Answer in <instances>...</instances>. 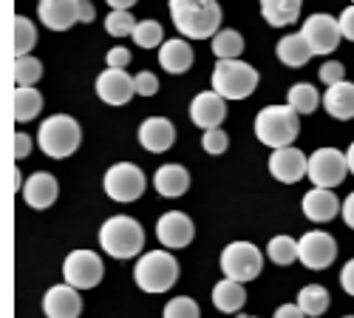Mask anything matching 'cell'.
<instances>
[{
    "mask_svg": "<svg viewBox=\"0 0 354 318\" xmlns=\"http://www.w3.org/2000/svg\"><path fill=\"white\" fill-rule=\"evenodd\" d=\"M170 17L187 40H213L221 32V6L216 0H173Z\"/></svg>",
    "mask_w": 354,
    "mask_h": 318,
    "instance_id": "1",
    "label": "cell"
},
{
    "mask_svg": "<svg viewBox=\"0 0 354 318\" xmlns=\"http://www.w3.org/2000/svg\"><path fill=\"white\" fill-rule=\"evenodd\" d=\"M301 134V117L289 105H267L255 117V136L270 145L272 151L292 148V142Z\"/></svg>",
    "mask_w": 354,
    "mask_h": 318,
    "instance_id": "2",
    "label": "cell"
},
{
    "mask_svg": "<svg viewBox=\"0 0 354 318\" xmlns=\"http://www.w3.org/2000/svg\"><path fill=\"white\" fill-rule=\"evenodd\" d=\"M136 287L145 293H167L170 287L179 281V262L170 250H151L145 253L133 267Z\"/></svg>",
    "mask_w": 354,
    "mask_h": 318,
    "instance_id": "3",
    "label": "cell"
},
{
    "mask_svg": "<svg viewBox=\"0 0 354 318\" xmlns=\"http://www.w3.org/2000/svg\"><path fill=\"white\" fill-rule=\"evenodd\" d=\"M100 247L113 258H133L145 247V230L133 216H111L100 227Z\"/></svg>",
    "mask_w": 354,
    "mask_h": 318,
    "instance_id": "4",
    "label": "cell"
},
{
    "mask_svg": "<svg viewBox=\"0 0 354 318\" xmlns=\"http://www.w3.org/2000/svg\"><path fill=\"white\" fill-rule=\"evenodd\" d=\"M80 139H82L80 123L74 117H68V114H54V117H48L37 131V145L51 159L71 157L80 148Z\"/></svg>",
    "mask_w": 354,
    "mask_h": 318,
    "instance_id": "5",
    "label": "cell"
},
{
    "mask_svg": "<svg viewBox=\"0 0 354 318\" xmlns=\"http://www.w3.org/2000/svg\"><path fill=\"white\" fill-rule=\"evenodd\" d=\"M258 89V71L244 60H218L213 69V91L224 100H247Z\"/></svg>",
    "mask_w": 354,
    "mask_h": 318,
    "instance_id": "6",
    "label": "cell"
},
{
    "mask_svg": "<svg viewBox=\"0 0 354 318\" xmlns=\"http://www.w3.org/2000/svg\"><path fill=\"white\" fill-rule=\"evenodd\" d=\"M221 273L224 279L230 281H239V284H247L252 279L261 276V267H263V256L261 250L252 245V242H232L221 250Z\"/></svg>",
    "mask_w": 354,
    "mask_h": 318,
    "instance_id": "7",
    "label": "cell"
},
{
    "mask_svg": "<svg viewBox=\"0 0 354 318\" xmlns=\"http://www.w3.org/2000/svg\"><path fill=\"white\" fill-rule=\"evenodd\" d=\"M145 185H147L145 173L133 162H116V165H111L105 170V179H102L105 193L113 202H122V205H128V202H136L145 193Z\"/></svg>",
    "mask_w": 354,
    "mask_h": 318,
    "instance_id": "8",
    "label": "cell"
},
{
    "mask_svg": "<svg viewBox=\"0 0 354 318\" xmlns=\"http://www.w3.org/2000/svg\"><path fill=\"white\" fill-rule=\"evenodd\" d=\"M346 173H348V159L337 148H317L315 154H309V177L306 179L315 188L332 191L340 182H346Z\"/></svg>",
    "mask_w": 354,
    "mask_h": 318,
    "instance_id": "9",
    "label": "cell"
},
{
    "mask_svg": "<svg viewBox=\"0 0 354 318\" xmlns=\"http://www.w3.org/2000/svg\"><path fill=\"white\" fill-rule=\"evenodd\" d=\"M102 258L94 253V250H71L63 262V276H66V284H71L74 290H91L102 281Z\"/></svg>",
    "mask_w": 354,
    "mask_h": 318,
    "instance_id": "10",
    "label": "cell"
},
{
    "mask_svg": "<svg viewBox=\"0 0 354 318\" xmlns=\"http://www.w3.org/2000/svg\"><path fill=\"white\" fill-rule=\"evenodd\" d=\"M337 258V242L326 230H309L298 239V262L309 270H326Z\"/></svg>",
    "mask_w": 354,
    "mask_h": 318,
    "instance_id": "11",
    "label": "cell"
},
{
    "mask_svg": "<svg viewBox=\"0 0 354 318\" xmlns=\"http://www.w3.org/2000/svg\"><path fill=\"white\" fill-rule=\"evenodd\" d=\"M304 40L309 43L312 54H332L337 46H340V20H335L332 15H312L309 20H304V28H301Z\"/></svg>",
    "mask_w": 354,
    "mask_h": 318,
    "instance_id": "12",
    "label": "cell"
},
{
    "mask_svg": "<svg viewBox=\"0 0 354 318\" xmlns=\"http://www.w3.org/2000/svg\"><path fill=\"white\" fill-rule=\"evenodd\" d=\"M193 236H196V224H193V219H190L187 213H182V211H167V213H162L159 222H156V239H159V245L167 247V250H182V247H187V245L193 242Z\"/></svg>",
    "mask_w": 354,
    "mask_h": 318,
    "instance_id": "13",
    "label": "cell"
},
{
    "mask_svg": "<svg viewBox=\"0 0 354 318\" xmlns=\"http://www.w3.org/2000/svg\"><path fill=\"white\" fill-rule=\"evenodd\" d=\"M270 173L283 182V185H295L301 182L304 177H309V157L298 148H281V151H272L270 157Z\"/></svg>",
    "mask_w": 354,
    "mask_h": 318,
    "instance_id": "14",
    "label": "cell"
},
{
    "mask_svg": "<svg viewBox=\"0 0 354 318\" xmlns=\"http://www.w3.org/2000/svg\"><path fill=\"white\" fill-rule=\"evenodd\" d=\"M97 94L102 103L108 105H125L131 103V97L136 94V80L128 71L120 69H105L97 77Z\"/></svg>",
    "mask_w": 354,
    "mask_h": 318,
    "instance_id": "15",
    "label": "cell"
},
{
    "mask_svg": "<svg viewBox=\"0 0 354 318\" xmlns=\"http://www.w3.org/2000/svg\"><path fill=\"white\" fill-rule=\"evenodd\" d=\"M190 120L201 131H216L227 120V100L218 97L216 91H201L190 103Z\"/></svg>",
    "mask_w": 354,
    "mask_h": 318,
    "instance_id": "16",
    "label": "cell"
},
{
    "mask_svg": "<svg viewBox=\"0 0 354 318\" xmlns=\"http://www.w3.org/2000/svg\"><path fill=\"white\" fill-rule=\"evenodd\" d=\"M43 312L46 318H80L82 312L80 290H74L71 284H54L43 299Z\"/></svg>",
    "mask_w": 354,
    "mask_h": 318,
    "instance_id": "17",
    "label": "cell"
},
{
    "mask_svg": "<svg viewBox=\"0 0 354 318\" xmlns=\"http://www.w3.org/2000/svg\"><path fill=\"white\" fill-rule=\"evenodd\" d=\"M176 142V128L167 117H147L139 125V145L151 154H165Z\"/></svg>",
    "mask_w": 354,
    "mask_h": 318,
    "instance_id": "18",
    "label": "cell"
},
{
    "mask_svg": "<svg viewBox=\"0 0 354 318\" xmlns=\"http://www.w3.org/2000/svg\"><path fill=\"white\" fill-rule=\"evenodd\" d=\"M57 193H60V185H57V179L51 177V173H46V170L32 173V177L26 179V185H23V199H26V205H28V208H35V211H46V208H51L54 202H57Z\"/></svg>",
    "mask_w": 354,
    "mask_h": 318,
    "instance_id": "19",
    "label": "cell"
},
{
    "mask_svg": "<svg viewBox=\"0 0 354 318\" xmlns=\"http://www.w3.org/2000/svg\"><path fill=\"white\" fill-rule=\"evenodd\" d=\"M37 17L51 32H68L74 23H80L77 0H43L37 6Z\"/></svg>",
    "mask_w": 354,
    "mask_h": 318,
    "instance_id": "20",
    "label": "cell"
},
{
    "mask_svg": "<svg viewBox=\"0 0 354 318\" xmlns=\"http://www.w3.org/2000/svg\"><path fill=\"white\" fill-rule=\"evenodd\" d=\"M153 188H156V193L165 196V199H179V196H185L187 188H190V173H187V168H182V165L167 162V165H162V168L153 173Z\"/></svg>",
    "mask_w": 354,
    "mask_h": 318,
    "instance_id": "21",
    "label": "cell"
},
{
    "mask_svg": "<svg viewBox=\"0 0 354 318\" xmlns=\"http://www.w3.org/2000/svg\"><path fill=\"white\" fill-rule=\"evenodd\" d=\"M343 211L340 199L332 191H323V188H312L309 193H304V213L309 222H332L337 213Z\"/></svg>",
    "mask_w": 354,
    "mask_h": 318,
    "instance_id": "22",
    "label": "cell"
},
{
    "mask_svg": "<svg viewBox=\"0 0 354 318\" xmlns=\"http://www.w3.org/2000/svg\"><path fill=\"white\" fill-rule=\"evenodd\" d=\"M159 63L170 74H185L193 66V48H190V43L185 37L165 40V46L159 48Z\"/></svg>",
    "mask_w": 354,
    "mask_h": 318,
    "instance_id": "23",
    "label": "cell"
},
{
    "mask_svg": "<svg viewBox=\"0 0 354 318\" xmlns=\"http://www.w3.org/2000/svg\"><path fill=\"white\" fill-rule=\"evenodd\" d=\"M323 108H326L335 120H354V82L343 80L323 94Z\"/></svg>",
    "mask_w": 354,
    "mask_h": 318,
    "instance_id": "24",
    "label": "cell"
},
{
    "mask_svg": "<svg viewBox=\"0 0 354 318\" xmlns=\"http://www.w3.org/2000/svg\"><path fill=\"white\" fill-rule=\"evenodd\" d=\"M275 54H278V60H281L283 66H289V69H304V66L312 60V57H315L312 48H309V43L304 40L301 32H298V35H286V37H281Z\"/></svg>",
    "mask_w": 354,
    "mask_h": 318,
    "instance_id": "25",
    "label": "cell"
},
{
    "mask_svg": "<svg viewBox=\"0 0 354 318\" xmlns=\"http://www.w3.org/2000/svg\"><path fill=\"white\" fill-rule=\"evenodd\" d=\"M261 15L270 26L283 28V26H289V23H295L301 17V0H263Z\"/></svg>",
    "mask_w": 354,
    "mask_h": 318,
    "instance_id": "26",
    "label": "cell"
},
{
    "mask_svg": "<svg viewBox=\"0 0 354 318\" xmlns=\"http://www.w3.org/2000/svg\"><path fill=\"white\" fill-rule=\"evenodd\" d=\"M213 304H216V310H221V312H239V310L247 304L244 284L230 281V279H221V281L213 287Z\"/></svg>",
    "mask_w": 354,
    "mask_h": 318,
    "instance_id": "27",
    "label": "cell"
},
{
    "mask_svg": "<svg viewBox=\"0 0 354 318\" xmlns=\"http://www.w3.org/2000/svg\"><path fill=\"white\" fill-rule=\"evenodd\" d=\"M323 100H320V94H317V89L312 82H295L292 89H289V94H286V105L298 114H312V111H317V105H320Z\"/></svg>",
    "mask_w": 354,
    "mask_h": 318,
    "instance_id": "28",
    "label": "cell"
},
{
    "mask_svg": "<svg viewBox=\"0 0 354 318\" xmlns=\"http://www.w3.org/2000/svg\"><path fill=\"white\" fill-rule=\"evenodd\" d=\"M295 304L304 310L306 318H317L329 310V293H326V287H320V284H306L298 293V301Z\"/></svg>",
    "mask_w": 354,
    "mask_h": 318,
    "instance_id": "29",
    "label": "cell"
},
{
    "mask_svg": "<svg viewBox=\"0 0 354 318\" xmlns=\"http://www.w3.org/2000/svg\"><path fill=\"white\" fill-rule=\"evenodd\" d=\"M43 108V94L37 89H15V120L32 123Z\"/></svg>",
    "mask_w": 354,
    "mask_h": 318,
    "instance_id": "30",
    "label": "cell"
},
{
    "mask_svg": "<svg viewBox=\"0 0 354 318\" xmlns=\"http://www.w3.org/2000/svg\"><path fill=\"white\" fill-rule=\"evenodd\" d=\"M213 54L218 60H239L244 54V37L235 28H221V32L213 37Z\"/></svg>",
    "mask_w": 354,
    "mask_h": 318,
    "instance_id": "31",
    "label": "cell"
},
{
    "mask_svg": "<svg viewBox=\"0 0 354 318\" xmlns=\"http://www.w3.org/2000/svg\"><path fill=\"white\" fill-rule=\"evenodd\" d=\"M35 43H37L35 23L28 20L26 15H17L15 17V60H20V57H28V51L35 48Z\"/></svg>",
    "mask_w": 354,
    "mask_h": 318,
    "instance_id": "32",
    "label": "cell"
},
{
    "mask_svg": "<svg viewBox=\"0 0 354 318\" xmlns=\"http://www.w3.org/2000/svg\"><path fill=\"white\" fill-rule=\"evenodd\" d=\"M267 258L272 265H292L295 258H298V242H295L292 236H272L270 245H267Z\"/></svg>",
    "mask_w": 354,
    "mask_h": 318,
    "instance_id": "33",
    "label": "cell"
},
{
    "mask_svg": "<svg viewBox=\"0 0 354 318\" xmlns=\"http://www.w3.org/2000/svg\"><path fill=\"white\" fill-rule=\"evenodd\" d=\"M43 77V63L37 60V57H20V60H15V82L17 89H32V85Z\"/></svg>",
    "mask_w": 354,
    "mask_h": 318,
    "instance_id": "34",
    "label": "cell"
},
{
    "mask_svg": "<svg viewBox=\"0 0 354 318\" xmlns=\"http://www.w3.org/2000/svg\"><path fill=\"white\" fill-rule=\"evenodd\" d=\"M165 32H162V23L159 20H139L136 23V32H133V43L139 48H162L165 46Z\"/></svg>",
    "mask_w": 354,
    "mask_h": 318,
    "instance_id": "35",
    "label": "cell"
},
{
    "mask_svg": "<svg viewBox=\"0 0 354 318\" xmlns=\"http://www.w3.org/2000/svg\"><path fill=\"white\" fill-rule=\"evenodd\" d=\"M105 32L111 37H133L136 32V20L131 12H111L105 20Z\"/></svg>",
    "mask_w": 354,
    "mask_h": 318,
    "instance_id": "36",
    "label": "cell"
},
{
    "mask_svg": "<svg viewBox=\"0 0 354 318\" xmlns=\"http://www.w3.org/2000/svg\"><path fill=\"white\" fill-rule=\"evenodd\" d=\"M198 304L187 296H176L165 304V318H198Z\"/></svg>",
    "mask_w": 354,
    "mask_h": 318,
    "instance_id": "37",
    "label": "cell"
},
{
    "mask_svg": "<svg viewBox=\"0 0 354 318\" xmlns=\"http://www.w3.org/2000/svg\"><path fill=\"white\" fill-rule=\"evenodd\" d=\"M201 148L207 151V154H213V157L224 154V151L230 148V136H227V131H221V128H216V131H204V136H201Z\"/></svg>",
    "mask_w": 354,
    "mask_h": 318,
    "instance_id": "38",
    "label": "cell"
},
{
    "mask_svg": "<svg viewBox=\"0 0 354 318\" xmlns=\"http://www.w3.org/2000/svg\"><path fill=\"white\" fill-rule=\"evenodd\" d=\"M346 80V66L337 63V60H329L326 66H320V82L326 85V89H332V85L343 82Z\"/></svg>",
    "mask_w": 354,
    "mask_h": 318,
    "instance_id": "39",
    "label": "cell"
},
{
    "mask_svg": "<svg viewBox=\"0 0 354 318\" xmlns=\"http://www.w3.org/2000/svg\"><path fill=\"white\" fill-rule=\"evenodd\" d=\"M133 80H136V94L139 97H153L159 91V80H156L153 71H139Z\"/></svg>",
    "mask_w": 354,
    "mask_h": 318,
    "instance_id": "40",
    "label": "cell"
},
{
    "mask_svg": "<svg viewBox=\"0 0 354 318\" xmlns=\"http://www.w3.org/2000/svg\"><path fill=\"white\" fill-rule=\"evenodd\" d=\"M105 63H108V69H120V71H125V66L131 63V51H128L125 46H113V48L105 54Z\"/></svg>",
    "mask_w": 354,
    "mask_h": 318,
    "instance_id": "41",
    "label": "cell"
},
{
    "mask_svg": "<svg viewBox=\"0 0 354 318\" xmlns=\"http://www.w3.org/2000/svg\"><path fill=\"white\" fill-rule=\"evenodd\" d=\"M340 32H343L346 40H354V3L346 6L343 15H340Z\"/></svg>",
    "mask_w": 354,
    "mask_h": 318,
    "instance_id": "42",
    "label": "cell"
},
{
    "mask_svg": "<svg viewBox=\"0 0 354 318\" xmlns=\"http://www.w3.org/2000/svg\"><path fill=\"white\" fill-rule=\"evenodd\" d=\"M340 287L348 296H354V258H348V262L343 265V270H340Z\"/></svg>",
    "mask_w": 354,
    "mask_h": 318,
    "instance_id": "43",
    "label": "cell"
},
{
    "mask_svg": "<svg viewBox=\"0 0 354 318\" xmlns=\"http://www.w3.org/2000/svg\"><path fill=\"white\" fill-rule=\"evenodd\" d=\"M32 154V139L28 134H15V159H26Z\"/></svg>",
    "mask_w": 354,
    "mask_h": 318,
    "instance_id": "44",
    "label": "cell"
},
{
    "mask_svg": "<svg viewBox=\"0 0 354 318\" xmlns=\"http://www.w3.org/2000/svg\"><path fill=\"white\" fill-rule=\"evenodd\" d=\"M77 17H80V23H94V17H97L94 3H88V0H77Z\"/></svg>",
    "mask_w": 354,
    "mask_h": 318,
    "instance_id": "45",
    "label": "cell"
},
{
    "mask_svg": "<svg viewBox=\"0 0 354 318\" xmlns=\"http://www.w3.org/2000/svg\"><path fill=\"white\" fill-rule=\"evenodd\" d=\"M272 318H306V315H304V310L298 304H281Z\"/></svg>",
    "mask_w": 354,
    "mask_h": 318,
    "instance_id": "46",
    "label": "cell"
},
{
    "mask_svg": "<svg viewBox=\"0 0 354 318\" xmlns=\"http://www.w3.org/2000/svg\"><path fill=\"white\" fill-rule=\"evenodd\" d=\"M340 213H343V222H346V224L354 230V191L346 196V202H343V211H340Z\"/></svg>",
    "mask_w": 354,
    "mask_h": 318,
    "instance_id": "47",
    "label": "cell"
},
{
    "mask_svg": "<svg viewBox=\"0 0 354 318\" xmlns=\"http://www.w3.org/2000/svg\"><path fill=\"white\" fill-rule=\"evenodd\" d=\"M133 0H108V9L111 12H131Z\"/></svg>",
    "mask_w": 354,
    "mask_h": 318,
    "instance_id": "48",
    "label": "cell"
},
{
    "mask_svg": "<svg viewBox=\"0 0 354 318\" xmlns=\"http://www.w3.org/2000/svg\"><path fill=\"white\" fill-rule=\"evenodd\" d=\"M346 159H348V173H354V142H351L348 151H346Z\"/></svg>",
    "mask_w": 354,
    "mask_h": 318,
    "instance_id": "49",
    "label": "cell"
},
{
    "mask_svg": "<svg viewBox=\"0 0 354 318\" xmlns=\"http://www.w3.org/2000/svg\"><path fill=\"white\" fill-rule=\"evenodd\" d=\"M239 318H255V315H239Z\"/></svg>",
    "mask_w": 354,
    "mask_h": 318,
    "instance_id": "50",
    "label": "cell"
},
{
    "mask_svg": "<svg viewBox=\"0 0 354 318\" xmlns=\"http://www.w3.org/2000/svg\"><path fill=\"white\" fill-rule=\"evenodd\" d=\"M346 318H354V315H346Z\"/></svg>",
    "mask_w": 354,
    "mask_h": 318,
    "instance_id": "51",
    "label": "cell"
}]
</instances>
